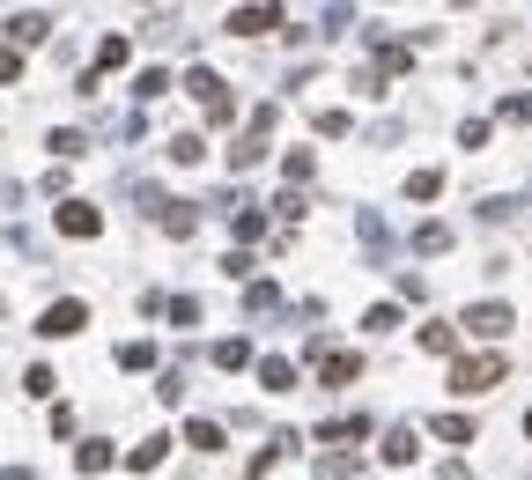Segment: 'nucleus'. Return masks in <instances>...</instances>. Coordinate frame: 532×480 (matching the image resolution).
<instances>
[{"mask_svg":"<svg viewBox=\"0 0 532 480\" xmlns=\"http://www.w3.org/2000/svg\"><path fill=\"white\" fill-rule=\"evenodd\" d=\"M8 37H15V45H45V37H52V15H8Z\"/></svg>","mask_w":532,"mask_h":480,"instance_id":"12","label":"nucleus"},{"mask_svg":"<svg viewBox=\"0 0 532 480\" xmlns=\"http://www.w3.org/2000/svg\"><path fill=\"white\" fill-rule=\"evenodd\" d=\"M244 362H252L244 340H215V370H244Z\"/></svg>","mask_w":532,"mask_h":480,"instance_id":"25","label":"nucleus"},{"mask_svg":"<svg viewBox=\"0 0 532 480\" xmlns=\"http://www.w3.org/2000/svg\"><path fill=\"white\" fill-rule=\"evenodd\" d=\"M385 466H414V458H422V444H414V429H385Z\"/></svg>","mask_w":532,"mask_h":480,"instance_id":"10","label":"nucleus"},{"mask_svg":"<svg viewBox=\"0 0 532 480\" xmlns=\"http://www.w3.org/2000/svg\"><path fill=\"white\" fill-rule=\"evenodd\" d=\"M0 82H23V52L15 45H0Z\"/></svg>","mask_w":532,"mask_h":480,"instance_id":"34","label":"nucleus"},{"mask_svg":"<svg viewBox=\"0 0 532 480\" xmlns=\"http://www.w3.org/2000/svg\"><path fill=\"white\" fill-rule=\"evenodd\" d=\"M200 156H207L200 133H178V141H170V163H200Z\"/></svg>","mask_w":532,"mask_h":480,"instance_id":"27","label":"nucleus"},{"mask_svg":"<svg viewBox=\"0 0 532 480\" xmlns=\"http://www.w3.org/2000/svg\"><path fill=\"white\" fill-rule=\"evenodd\" d=\"M148 362H156V348H148V340H126V348H119V370H148Z\"/></svg>","mask_w":532,"mask_h":480,"instance_id":"29","label":"nucleus"},{"mask_svg":"<svg viewBox=\"0 0 532 480\" xmlns=\"http://www.w3.org/2000/svg\"><path fill=\"white\" fill-rule=\"evenodd\" d=\"M0 480H30V473H0Z\"/></svg>","mask_w":532,"mask_h":480,"instance_id":"36","label":"nucleus"},{"mask_svg":"<svg viewBox=\"0 0 532 480\" xmlns=\"http://www.w3.org/2000/svg\"><path fill=\"white\" fill-rule=\"evenodd\" d=\"M185 444H193V451H222V421L193 414V421H185Z\"/></svg>","mask_w":532,"mask_h":480,"instance_id":"15","label":"nucleus"},{"mask_svg":"<svg viewBox=\"0 0 532 480\" xmlns=\"http://www.w3.org/2000/svg\"><path fill=\"white\" fill-rule=\"evenodd\" d=\"M318 141H348V133H355V119H348V111H340V104H326V111H318Z\"/></svg>","mask_w":532,"mask_h":480,"instance_id":"17","label":"nucleus"},{"mask_svg":"<svg viewBox=\"0 0 532 480\" xmlns=\"http://www.w3.org/2000/svg\"><path fill=\"white\" fill-rule=\"evenodd\" d=\"M274 126H281V104H259V111H252V126H244V133H237V148H230V163H237V170H252V163L266 156V141H274Z\"/></svg>","mask_w":532,"mask_h":480,"instance_id":"2","label":"nucleus"},{"mask_svg":"<svg viewBox=\"0 0 532 480\" xmlns=\"http://www.w3.org/2000/svg\"><path fill=\"white\" fill-rule=\"evenodd\" d=\"M104 466H111V444H104V436H89V444L74 451V473H104Z\"/></svg>","mask_w":532,"mask_h":480,"instance_id":"19","label":"nucleus"},{"mask_svg":"<svg viewBox=\"0 0 532 480\" xmlns=\"http://www.w3.org/2000/svg\"><path fill=\"white\" fill-rule=\"evenodd\" d=\"M126 60H133V45H126V37H104V45H97V67H89V74L104 82V74H119Z\"/></svg>","mask_w":532,"mask_h":480,"instance_id":"14","label":"nucleus"},{"mask_svg":"<svg viewBox=\"0 0 532 480\" xmlns=\"http://www.w3.org/2000/svg\"><path fill=\"white\" fill-rule=\"evenodd\" d=\"M244 303H252V311H281V288L274 281H252V296H244Z\"/></svg>","mask_w":532,"mask_h":480,"instance_id":"30","label":"nucleus"},{"mask_svg":"<svg viewBox=\"0 0 532 480\" xmlns=\"http://www.w3.org/2000/svg\"><path fill=\"white\" fill-rule=\"evenodd\" d=\"M363 429H370V421H326V429H318V444H355Z\"/></svg>","mask_w":532,"mask_h":480,"instance_id":"26","label":"nucleus"},{"mask_svg":"<svg viewBox=\"0 0 532 480\" xmlns=\"http://www.w3.org/2000/svg\"><path fill=\"white\" fill-rule=\"evenodd\" d=\"M185 96L207 111V126H230V111H237V96H230V82H222L215 67H193V74H185Z\"/></svg>","mask_w":532,"mask_h":480,"instance_id":"1","label":"nucleus"},{"mask_svg":"<svg viewBox=\"0 0 532 480\" xmlns=\"http://www.w3.org/2000/svg\"><path fill=\"white\" fill-rule=\"evenodd\" d=\"M459 325H466L473 340H503L518 318H510V303H466V311H459Z\"/></svg>","mask_w":532,"mask_h":480,"instance_id":"5","label":"nucleus"},{"mask_svg":"<svg viewBox=\"0 0 532 480\" xmlns=\"http://www.w3.org/2000/svg\"><path fill=\"white\" fill-rule=\"evenodd\" d=\"M133 96H141V104H156V96H170V74H163V67H141V74H133Z\"/></svg>","mask_w":532,"mask_h":480,"instance_id":"18","label":"nucleus"},{"mask_svg":"<svg viewBox=\"0 0 532 480\" xmlns=\"http://www.w3.org/2000/svg\"><path fill=\"white\" fill-rule=\"evenodd\" d=\"M503 119H518V126H532V96H503Z\"/></svg>","mask_w":532,"mask_h":480,"instance_id":"35","label":"nucleus"},{"mask_svg":"<svg viewBox=\"0 0 532 480\" xmlns=\"http://www.w3.org/2000/svg\"><path fill=\"white\" fill-rule=\"evenodd\" d=\"M422 348H429V355H451V362H459V333H451V325H422Z\"/></svg>","mask_w":532,"mask_h":480,"instance_id":"21","label":"nucleus"},{"mask_svg":"<svg viewBox=\"0 0 532 480\" xmlns=\"http://www.w3.org/2000/svg\"><path fill=\"white\" fill-rule=\"evenodd\" d=\"M82 325H89V303L60 296V303H45V318H37V333H45V340H67V333H82Z\"/></svg>","mask_w":532,"mask_h":480,"instance_id":"6","label":"nucleus"},{"mask_svg":"<svg viewBox=\"0 0 532 480\" xmlns=\"http://www.w3.org/2000/svg\"><path fill=\"white\" fill-rule=\"evenodd\" d=\"M436 192H444V170H414L407 178V200H436Z\"/></svg>","mask_w":532,"mask_h":480,"instance_id":"24","label":"nucleus"},{"mask_svg":"<svg viewBox=\"0 0 532 480\" xmlns=\"http://www.w3.org/2000/svg\"><path fill=\"white\" fill-rule=\"evenodd\" d=\"M281 170H289V178L303 185V178H311V170H318V163H311V148H289V163H281Z\"/></svg>","mask_w":532,"mask_h":480,"instance_id":"33","label":"nucleus"},{"mask_svg":"<svg viewBox=\"0 0 532 480\" xmlns=\"http://www.w3.org/2000/svg\"><path fill=\"white\" fill-rule=\"evenodd\" d=\"M259 384H266V392H296V362L289 355H266L259 362Z\"/></svg>","mask_w":532,"mask_h":480,"instance_id":"11","label":"nucleus"},{"mask_svg":"<svg viewBox=\"0 0 532 480\" xmlns=\"http://www.w3.org/2000/svg\"><path fill=\"white\" fill-rule=\"evenodd\" d=\"M503 370H510L503 355H459L451 362V392H496Z\"/></svg>","mask_w":532,"mask_h":480,"instance_id":"3","label":"nucleus"},{"mask_svg":"<svg viewBox=\"0 0 532 480\" xmlns=\"http://www.w3.org/2000/svg\"><path fill=\"white\" fill-rule=\"evenodd\" d=\"M222 30H237V37H266V30H289V15H281V8H230V15H222Z\"/></svg>","mask_w":532,"mask_h":480,"instance_id":"8","label":"nucleus"},{"mask_svg":"<svg viewBox=\"0 0 532 480\" xmlns=\"http://www.w3.org/2000/svg\"><path fill=\"white\" fill-rule=\"evenodd\" d=\"M363 325H370V333H399V303H377Z\"/></svg>","mask_w":532,"mask_h":480,"instance_id":"32","label":"nucleus"},{"mask_svg":"<svg viewBox=\"0 0 532 480\" xmlns=\"http://www.w3.org/2000/svg\"><path fill=\"white\" fill-rule=\"evenodd\" d=\"M163 451H170V436H148V444H133V451H126V466H133V473H156V466H163Z\"/></svg>","mask_w":532,"mask_h":480,"instance_id":"16","label":"nucleus"},{"mask_svg":"<svg viewBox=\"0 0 532 480\" xmlns=\"http://www.w3.org/2000/svg\"><path fill=\"white\" fill-rule=\"evenodd\" d=\"M148 207H156L163 237H193V229H200V207L193 200H163V192H148Z\"/></svg>","mask_w":532,"mask_h":480,"instance_id":"7","label":"nucleus"},{"mask_svg":"<svg viewBox=\"0 0 532 480\" xmlns=\"http://www.w3.org/2000/svg\"><path fill=\"white\" fill-rule=\"evenodd\" d=\"M52 222H60V237H97V229H104V215H97L89 200H67Z\"/></svg>","mask_w":532,"mask_h":480,"instance_id":"9","label":"nucleus"},{"mask_svg":"<svg viewBox=\"0 0 532 480\" xmlns=\"http://www.w3.org/2000/svg\"><path fill=\"white\" fill-rule=\"evenodd\" d=\"M311 362H318V384H333V392L363 377V355H355V348H333V340H318V348H311Z\"/></svg>","mask_w":532,"mask_h":480,"instance_id":"4","label":"nucleus"},{"mask_svg":"<svg viewBox=\"0 0 532 480\" xmlns=\"http://www.w3.org/2000/svg\"><path fill=\"white\" fill-rule=\"evenodd\" d=\"M52 156H60V163H74V156H89V141H82V133H74V126H60V133H52Z\"/></svg>","mask_w":532,"mask_h":480,"instance_id":"23","label":"nucleus"},{"mask_svg":"<svg viewBox=\"0 0 532 480\" xmlns=\"http://www.w3.org/2000/svg\"><path fill=\"white\" fill-rule=\"evenodd\" d=\"M525 436H532V414H525Z\"/></svg>","mask_w":532,"mask_h":480,"instance_id":"37","label":"nucleus"},{"mask_svg":"<svg viewBox=\"0 0 532 480\" xmlns=\"http://www.w3.org/2000/svg\"><path fill=\"white\" fill-rule=\"evenodd\" d=\"M170 325H178V333H193V325H200V303H193V296H170Z\"/></svg>","mask_w":532,"mask_h":480,"instance_id":"28","label":"nucleus"},{"mask_svg":"<svg viewBox=\"0 0 532 480\" xmlns=\"http://www.w3.org/2000/svg\"><path fill=\"white\" fill-rule=\"evenodd\" d=\"M429 429H436V436H444V444H473V421H466V414H436V421H429Z\"/></svg>","mask_w":532,"mask_h":480,"instance_id":"22","label":"nucleus"},{"mask_svg":"<svg viewBox=\"0 0 532 480\" xmlns=\"http://www.w3.org/2000/svg\"><path fill=\"white\" fill-rule=\"evenodd\" d=\"M289 451H296V436H289V429H281V436H274V444H266V451L252 458V466H244V473H252V480H266V473H274V466H281V458H289Z\"/></svg>","mask_w":532,"mask_h":480,"instance_id":"13","label":"nucleus"},{"mask_svg":"<svg viewBox=\"0 0 532 480\" xmlns=\"http://www.w3.org/2000/svg\"><path fill=\"white\" fill-rule=\"evenodd\" d=\"M237 237H266V215H259V207H252V200H244V207H237Z\"/></svg>","mask_w":532,"mask_h":480,"instance_id":"31","label":"nucleus"},{"mask_svg":"<svg viewBox=\"0 0 532 480\" xmlns=\"http://www.w3.org/2000/svg\"><path fill=\"white\" fill-rule=\"evenodd\" d=\"M414 252H429V259L451 252V229H444V222H422V229H414Z\"/></svg>","mask_w":532,"mask_h":480,"instance_id":"20","label":"nucleus"}]
</instances>
